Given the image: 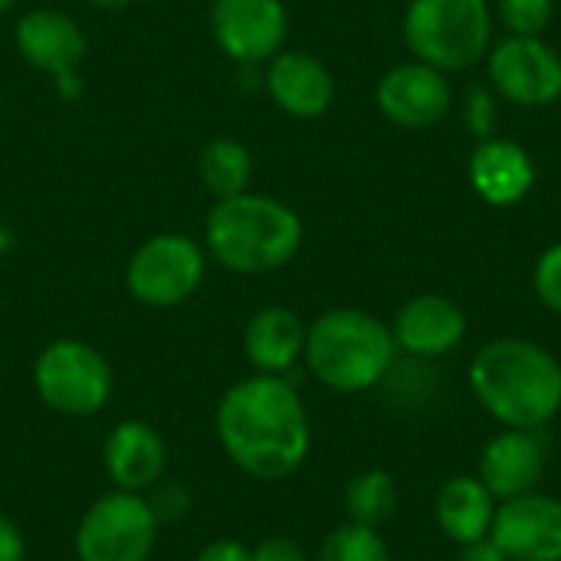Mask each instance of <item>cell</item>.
Instances as JSON below:
<instances>
[{
	"label": "cell",
	"mask_w": 561,
	"mask_h": 561,
	"mask_svg": "<svg viewBox=\"0 0 561 561\" xmlns=\"http://www.w3.org/2000/svg\"><path fill=\"white\" fill-rule=\"evenodd\" d=\"M306 322L289 306H263L243 329V355L256 375H289L306 352Z\"/></svg>",
	"instance_id": "obj_18"
},
{
	"label": "cell",
	"mask_w": 561,
	"mask_h": 561,
	"mask_svg": "<svg viewBox=\"0 0 561 561\" xmlns=\"http://www.w3.org/2000/svg\"><path fill=\"white\" fill-rule=\"evenodd\" d=\"M13 43L33 69L53 76L62 99H76L82 92L79 66L85 59V33L69 13L53 7L26 10L13 26Z\"/></svg>",
	"instance_id": "obj_9"
},
{
	"label": "cell",
	"mask_w": 561,
	"mask_h": 561,
	"mask_svg": "<svg viewBox=\"0 0 561 561\" xmlns=\"http://www.w3.org/2000/svg\"><path fill=\"white\" fill-rule=\"evenodd\" d=\"M556 10V0H500V23L510 36H542Z\"/></svg>",
	"instance_id": "obj_24"
},
{
	"label": "cell",
	"mask_w": 561,
	"mask_h": 561,
	"mask_svg": "<svg viewBox=\"0 0 561 561\" xmlns=\"http://www.w3.org/2000/svg\"><path fill=\"white\" fill-rule=\"evenodd\" d=\"M391 335L398 355H408L414 362H434L450 355L463 342L467 316L454 299L440 293H421L394 312Z\"/></svg>",
	"instance_id": "obj_15"
},
{
	"label": "cell",
	"mask_w": 561,
	"mask_h": 561,
	"mask_svg": "<svg viewBox=\"0 0 561 561\" xmlns=\"http://www.w3.org/2000/svg\"><path fill=\"white\" fill-rule=\"evenodd\" d=\"M263 85L273 105L293 118H319L335 102V79L329 66L302 49H279L266 62Z\"/></svg>",
	"instance_id": "obj_17"
},
{
	"label": "cell",
	"mask_w": 561,
	"mask_h": 561,
	"mask_svg": "<svg viewBox=\"0 0 561 561\" xmlns=\"http://www.w3.org/2000/svg\"><path fill=\"white\" fill-rule=\"evenodd\" d=\"M145 500H148V506L154 510L158 523H174V519L187 516V510H191L187 490H184L181 483H171V480H161L158 486H151V490L145 493Z\"/></svg>",
	"instance_id": "obj_26"
},
{
	"label": "cell",
	"mask_w": 561,
	"mask_h": 561,
	"mask_svg": "<svg viewBox=\"0 0 561 561\" xmlns=\"http://www.w3.org/2000/svg\"><path fill=\"white\" fill-rule=\"evenodd\" d=\"M546 467H549V440L542 431L503 427L480 450L477 477L503 503V500L539 490Z\"/></svg>",
	"instance_id": "obj_14"
},
{
	"label": "cell",
	"mask_w": 561,
	"mask_h": 561,
	"mask_svg": "<svg viewBox=\"0 0 561 561\" xmlns=\"http://www.w3.org/2000/svg\"><path fill=\"white\" fill-rule=\"evenodd\" d=\"M102 467L115 490L145 496L164 480L168 444L148 421H118L102 444Z\"/></svg>",
	"instance_id": "obj_16"
},
{
	"label": "cell",
	"mask_w": 561,
	"mask_h": 561,
	"mask_svg": "<svg viewBox=\"0 0 561 561\" xmlns=\"http://www.w3.org/2000/svg\"><path fill=\"white\" fill-rule=\"evenodd\" d=\"M0 561H26V536L7 513H0Z\"/></svg>",
	"instance_id": "obj_29"
},
{
	"label": "cell",
	"mask_w": 561,
	"mask_h": 561,
	"mask_svg": "<svg viewBox=\"0 0 561 561\" xmlns=\"http://www.w3.org/2000/svg\"><path fill=\"white\" fill-rule=\"evenodd\" d=\"M207 276V250L184 233L148 237L125 266V289L148 309H174L187 302Z\"/></svg>",
	"instance_id": "obj_7"
},
{
	"label": "cell",
	"mask_w": 561,
	"mask_h": 561,
	"mask_svg": "<svg viewBox=\"0 0 561 561\" xmlns=\"http://www.w3.org/2000/svg\"><path fill=\"white\" fill-rule=\"evenodd\" d=\"M194 561H253V549L237 539H214L197 552Z\"/></svg>",
	"instance_id": "obj_30"
},
{
	"label": "cell",
	"mask_w": 561,
	"mask_h": 561,
	"mask_svg": "<svg viewBox=\"0 0 561 561\" xmlns=\"http://www.w3.org/2000/svg\"><path fill=\"white\" fill-rule=\"evenodd\" d=\"M13 3H16V0H0V13H7V10H13Z\"/></svg>",
	"instance_id": "obj_33"
},
{
	"label": "cell",
	"mask_w": 561,
	"mask_h": 561,
	"mask_svg": "<svg viewBox=\"0 0 561 561\" xmlns=\"http://www.w3.org/2000/svg\"><path fill=\"white\" fill-rule=\"evenodd\" d=\"M404 43L414 59L454 72L490 53L493 16L486 0H411L404 10Z\"/></svg>",
	"instance_id": "obj_5"
},
{
	"label": "cell",
	"mask_w": 561,
	"mask_h": 561,
	"mask_svg": "<svg viewBox=\"0 0 561 561\" xmlns=\"http://www.w3.org/2000/svg\"><path fill=\"white\" fill-rule=\"evenodd\" d=\"M289 33L283 0H210V36L240 66L270 62Z\"/></svg>",
	"instance_id": "obj_10"
},
{
	"label": "cell",
	"mask_w": 561,
	"mask_h": 561,
	"mask_svg": "<svg viewBox=\"0 0 561 561\" xmlns=\"http://www.w3.org/2000/svg\"><path fill=\"white\" fill-rule=\"evenodd\" d=\"M533 289L539 296V302L561 316V243H552L539 260H536V273H533Z\"/></svg>",
	"instance_id": "obj_25"
},
{
	"label": "cell",
	"mask_w": 561,
	"mask_h": 561,
	"mask_svg": "<svg viewBox=\"0 0 561 561\" xmlns=\"http://www.w3.org/2000/svg\"><path fill=\"white\" fill-rule=\"evenodd\" d=\"M217 440L230 463L253 480L293 477L312 450V424L289 375H250L230 385L214 414Z\"/></svg>",
	"instance_id": "obj_1"
},
{
	"label": "cell",
	"mask_w": 561,
	"mask_h": 561,
	"mask_svg": "<svg viewBox=\"0 0 561 561\" xmlns=\"http://www.w3.org/2000/svg\"><path fill=\"white\" fill-rule=\"evenodd\" d=\"M457 561H510L506 559V552L486 536V539H477V542H467V546H460V556Z\"/></svg>",
	"instance_id": "obj_31"
},
{
	"label": "cell",
	"mask_w": 561,
	"mask_h": 561,
	"mask_svg": "<svg viewBox=\"0 0 561 561\" xmlns=\"http://www.w3.org/2000/svg\"><path fill=\"white\" fill-rule=\"evenodd\" d=\"M158 516L141 493H102L76 526L79 561H148L158 546Z\"/></svg>",
	"instance_id": "obj_8"
},
{
	"label": "cell",
	"mask_w": 561,
	"mask_h": 561,
	"mask_svg": "<svg viewBox=\"0 0 561 561\" xmlns=\"http://www.w3.org/2000/svg\"><path fill=\"white\" fill-rule=\"evenodd\" d=\"M375 102L388 122L417 131V128L437 125L450 112L454 89L440 69H434L421 59H411L381 76V82L375 89Z\"/></svg>",
	"instance_id": "obj_13"
},
{
	"label": "cell",
	"mask_w": 561,
	"mask_h": 561,
	"mask_svg": "<svg viewBox=\"0 0 561 561\" xmlns=\"http://www.w3.org/2000/svg\"><path fill=\"white\" fill-rule=\"evenodd\" d=\"M89 7H95V10H125V7H131L135 0H85Z\"/></svg>",
	"instance_id": "obj_32"
},
{
	"label": "cell",
	"mask_w": 561,
	"mask_h": 561,
	"mask_svg": "<svg viewBox=\"0 0 561 561\" xmlns=\"http://www.w3.org/2000/svg\"><path fill=\"white\" fill-rule=\"evenodd\" d=\"M345 513H348V523H358V526H385L394 510H398V483L388 470H362L348 480L345 486Z\"/></svg>",
	"instance_id": "obj_22"
},
{
	"label": "cell",
	"mask_w": 561,
	"mask_h": 561,
	"mask_svg": "<svg viewBox=\"0 0 561 561\" xmlns=\"http://www.w3.org/2000/svg\"><path fill=\"white\" fill-rule=\"evenodd\" d=\"M108 358L82 339H56L33 362L36 398L66 417H95L112 398Z\"/></svg>",
	"instance_id": "obj_6"
},
{
	"label": "cell",
	"mask_w": 561,
	"mask_h": 561,
	"mask_svg": "<svg viewBox=\"0 0 561 561\" xmlns=\"http://www.w3.org/2000/svg\"><path fill=\"white\" fill-rule=\"evenodd\" d=\"M470 184L480 201L493 207H513L533 191L536 164L523 145L510 138H483L470 154Z\"/></svg>",
	"instance_id": "obj_19"
},
{
	"label": "cell",
	"mask_w": 561,
	"mask_h": 561,
	"mask_svg": "<svg viewBox=\"0 0 561 561\" xmlns=\"http://www.w3.org/2000/svg\"><path fill=\"white\" fill-rule=\"evenodd\" d=\"M398 362L391 325L365 309H329L306 329L302 365L309 375L339 394L381 388Z\"/></svg>",
	"instance_id": "obj_4"
},
{
	"label": "cell",
	"mask_w": 561,
	"mask_h": 561,
	"mask_svg": "<svg viewBox=\"0 0 561 561\" xmlns=\"http://www.w3.org/2000/svg\"><path fill=\"white\" fill-rule=\"evenodd\" d=\"M490 539L510 561H561V500L542 490L503 500Z\"/></svg>",
	"instance_id": "obj_12"
},
{
	"label": "cell",
	"mask_w": 561,
	"mask_h": 561,
	"mask_svg": "<svg viewBox=\"0 0 561 561\" xmlns=\"http://www.w3.org/2000/svg\"><path fill=\"white\" fill-rule=\"evenodd\" d=\"M316 561H391V549L378 529L345 523L322 539Z\"/></svg>",
	"instance_id": "obj_23"
},
{
	"label": "cell",
	"mask_w": 561,
	"mask_h": 561,
	"mask_svg": "<svg viewBox=\"0 0 561 561\" xmlns=\"http://www.w3.org/2000/svg\"><path fill=\"white\" fill-rule=\"evenodd\" d=\"M302 247L299 214L270 197L243 191L217 201L204 220V250L214 263L240 276H263L296 260Z\"/></svg>",
	"instance_id": "obj_3"
},
{
	"label": "cell",
	"mask_w": 561,
	"mask_h": 561,
	"mask_svg": "<svg viewBox=\"0 0 561 561\" xmlns=\"http://www.w3.org/2000/svg\"><path fill=\"white\" fill-rule=\"evenodd\" d=\"M500 500L486 490L477 473L450 477L434 496V519L440 533L460 549L467 542L486 539L496 519Z\"/></svg>",
	"instance_id": "obj_20"
},
{
	"label": "cell",
	"mask_w": 561,
	"mask_h": 561,
	"mask_svg": "<svg viewBox=\"0 0 561 561\" xmlns=\"http://www.w3.org/2000/svg\"><path fill=\"white\" fill-rule=\"evenodd\" d=\"M493 118H496V108H493V99H490V92L486 89H473L470 95H467V122H470V128L480 135V138H490V131H493Z\"/></svg>",
	"instance_id": "obj_28"
},
{
	"label": "cell",
	"mask_w": 561,
	"mask_h": 561,
	"mask_svg": "<svg viewBox=\"0 0 561 561\" xmlns=\"http://www.w3.org/2000/svg\"><path fill=\"white\" fill-rule=\"evenodd\" d=\"M197 178H201L204 191L214 194L217 201L237 197V194L250 191L253 154L237 138H227V135L210 138L197 154Z\"/></svg>",
	"instance_id": "obj_21"
},
{
	"label": "cell",
	"mask_w": 561,
	"mask_h": 561,
	"mask_svg": "<svg viewBox=\"0 0 561 561\" xmlns=\"http://www.w3.org/2000/svg\"><path fill=\"white\" fill-rule=\"evenodd\" d=\"M253 561H309L306 549L289 536H270L253 546Z\"/></svg>",
	"instance_id": "obj_27"
},
{
	"label": "cell",
	"mask_w": 561,
	"mask_h": 561,
	"mask_svg": "<svg viewBox=\"0 0 561 561\" xmlns=\"http://www.w3.org/2000/svg\"><path fill=\"white\" fill-rule=\"evenodd\" d=\"M486 69L513 105L546 108L561 99V56L542 36H506L490 49Z\"/></svg>",
	"instance_id": "obj_11"
},
{
	"label": "cell",
	"mask_w": 561,
	"mask_h": 561,
	"mask_svg": "<svg viewBox=\"0 0 561 561\" xmlns=\"http://www.w3.org/2000/svg\"><path fill=\"white\" fill-rule=\"evenodd\" d=\"M477 404L503 427L546 431L561 411V362L533 339L486 342L467 371Z\"/></svg>",
	"instance_id": "obj_2"
}]
</instances>
